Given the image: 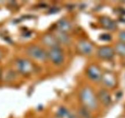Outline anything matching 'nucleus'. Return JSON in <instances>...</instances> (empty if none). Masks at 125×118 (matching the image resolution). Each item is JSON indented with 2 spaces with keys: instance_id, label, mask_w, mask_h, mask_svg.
Returning <instances> with one entry per match:
<instances>
[{
  "instance_id": "f257e3e1",
  "label": "nucleus",
  "mask_w": 125,
  "mask_h": 118,
  "mask_svg": "<svg viewBox=\"0 0 125 118\" xmlns=\"http://www.w3.org/2000/svg\"><path fill=\"white\" fill-rule=\"evenodd\" d=\"M81 98L83 103L90 109H95L97 106V100L92 91L89 88H85L82 90Z\"/></svg>"
},
{
  "instance_id": "f03ea898",
  "label": "nucleus",
  "mask_w": 125,
  "mask_h": 118,
  "mask_svg": "<svg viewBox=\"0 0 125 118\" xmlns=\"http://www.w3.org/2000/svg\"><path fill=\"white\" fill-rule=\"evenodd\" d=\"M27 53L31 57L40 61L46 60L47 57L46 52L40 47L37 45H31L27 49Z\"/></svg>"
},
{
  "instance_id": "7ed1b4c3",
  "label": "nucleus",
  "mask_w": 125,
  "mask_h": 118,
  "mask_svg": "<svg viewBox=\"0 0 125 118\" xmlns=\"http://www.w3.org/2000/svg\"><path fill=\"white\" fill-rule=\"evenodd\" d=\"M48 56L51 61L55 64L60 65L63 61V54L61 49L58 48H53L51 49L48 53Z\"/></svg>"
},
{
  "instance_id": "20e7f679",
  "label": "nucleus",
  "mask_w": 125,
  "mask_h": 118,
  "mask_svg": "<svg viewBox=\"0 0 125 118\" xmlns=\"http://www.w3.org/2000/svg\"><path fill=\"white\" fill-rule=\"evenodd\" d=\"M18 70L23 74H29L32 72L33 66L31 63L26 59H21L18 60L17 63Z\"/></svg>"
},
{
  "instance_id": "39448f33",
  "label": "nucleus",
  "mask_w": 125,
  "mask_h": 118,
  "mask_svg": "<svg viewBox=\"0 0 125 118\" xmlns=\"http://www.w3.org/2000/svg\"><path fill=\"white\" fill-rule=\"evenodd\" d=\"M89 77L94 81H98L102 77L101 72L97 66L93 65L89 68L87 71Z\"/></svg>"
},
{
  "instance_id": "423d86ee",
  "label": "nucleus",
  "mask_w": 125,
  "mask_h": 118,
  "mask_svg": "<svg viewBox=\"0 0 125 118\" xmlns=\"http://www.w3.org/2000/svg\"><path fill=\"white\" fill-rule=\"evenodd\" d=\"M43 42L45 45L53 48H58V41L57 38H55L51 34H46L43 37Z\"/></svg>"
},
{
  "instance_id": "0eeeda50",
  "label": "nucleus",
  "mask_w": 125,
  "mask_h": 118,
  "mask_svg": "<svg viewBox=\"0 0 125 118\" xmlns=\"http://www.w3.org/2000/svg\"><path fill=\"white\" fill-rule=\"evenodd\" d=\"M98 54L100 57L104 59H111L114 55L113 49L109 47H103L100 48L98 52Z\"/></svg>"
},
{
  "instance_id": "6e6552de",
  "label": "nucleus",
  "mask_w": 125,
  "mask_h": 118,
  "mask_svg": "<svg viewBox=\"0 0 125 118\" xmlns=\"http://www.w3.org/2000/svg\"><path fill=\"white\" fill-rule=\"evenodd\" d=\"M78 49L81 52L85 54H90L93 50V46L92 44L86 41H81L78 44Z\"/></svg>"
},
{
  "instance_id": "1a4fd4ad",
  "label": "nucleus",
  "mask_w": 125,
  "mask_h": 118,
  "mask_svg": "<svg viewBox=\"0 0 125 118\" xmlns=\"http://www.w3.org/2000/svg\"><path fill=\"white\" fill-rule=\"evenodd\" d=\"M101 23L102 25L106 29L114 30L116 28V23L112 19L107 17H103L101 18Z\"/></svg>"
},
{
  "instance_id": "9d476101",
  "label": "nucleus",
  "mask_w": 125,
  "mask_h": 118,
  "mask_svg": "<svg viewBox=\"0 0 125 118\" xmlns=\"http://www.w3.org/2000/svg\"><path fill=\"white\" fill-rule=\"evenodd\" d=\"M103 79L105 84L108 86H113L115 84V78L112 73H107L103 76Z\"/></svg>"
},
{
  "instance_id": "9b49d317",
  "label": "nucleus",
  "mask_w": 125,
  "mask_h": 118,
  "mask_svg": "<svg viewBox=\"0 0 125 118\" xmlns=\"http://www.w3.org/2000/svg\"><path fill=\"white\" fill-rule=\"evenodd\" d=\"M57 27L61 32H67L70 30L71 25L68 20H61L57 23Z\"/></svg>"
},
{
  "instance_id": "f8f14e48",
  "label": "nucleus",
  "mask_w": 125,
  "mask_h": 118,
  "mask_svg": "<svg viewBox=\"0 0 125 118\" xmlns=\"http://www.w3.org/2000/svg\"><path fill=\"white\" fill-rule=\"evenodd\" d=\"M99 98L100 100L105 104H109L111 102V97L108 92L106 90H101L99 93Z\"/></svg>"
},
{
  "instance_id": "ddd939ff",
  "label": "nucleus",
  "mask_w": 125,
  "mask_h": 118,
  "mask_svg": "<svg viewBox=\"0 0 125 118\" xmlns=\"http://www.w3.org/2000/svg\"><path fill=\"white\" fill-rule=\"evenodd\" d=\"M57 39V41H61L63 43H68L70 41V39L68 36L65 34L63 32H61V33H58Z\"/></svg>"
},
{
  "instance_id": "4468645a",
  "label": "nucleus",
  "mask_w": 125,
  "mask_h": 118,
  "mask_svg": "<svg viewBox=\"0 0 125 118\" xmlns=\"http://www.w3.org/2000/svg\"><path fill=\"white\" fill-rule=\"evenodd\" d=\"M116 50L122 55H125V43H121L116 45Z\"/></svg>"
},
{
  "instance_id": "2eb2a0df",
  "label": "nucleus",
  "mask_w": 125,
  "mask_h": 118,
  "mask_svg": "<svg viewBox=\"0 0 125 118\" xmlns=\"http://www.w3.org/2000/svg\"><path fill=\"white\" fill-rule=\"evenodd\" d=\"M120 38L123 41H125V31H123L120 34Z\"/></svg>"
},
{
  "instance_id": "dca6fc26",
  "label": "nucleus",
  "mask_w": 125,
  "mask_h": 118,
  "mask_svg": "<svg viewBox=\"0 0 125 118\" xmlns=\"http://www.w3.org/2000/svg\"><path fill=\"white\" fill-rule=\"evenodd\" d=\"M1 52H0V58H1Z\"/></svg>"
}]
</instances>
